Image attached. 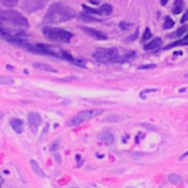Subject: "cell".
I'll use <instances>...</instances> for the list:
<instances>
[{
	"mask_svg": "<svg viewBox=\"0 0 188 188\" xmlns=\"http://www.w3.org/2000/svg\"><path fill=\"white\" fill-rule=\"evenodd\" d=\"M74 15L76 12L73 9L66 7L60 2H55L50 7L48 14L43 19V23L44 24H56V23L66 22L69 19L73 18Z\"/></svg>",
	"mask_w": 188,
	"mask_h": 188,
	"instance_id": "6da1fadb",
	"label": "cell"
},
{
	"mask_svg": "<svg viewBox=\"0 0 188 188\" xmlns=\"http://www.w3.org/2000/svg\"><path fill=\"white\" fill-rule=\"evenodd\" d=\"M42 32H43V35L52 42L69 43L70 40L72 38V36H73L70 32L64 30H60V28H55V27H44Z\"/></svg>",
	"mask_w": 188,
	"mask_h": 188,
	"instance_id": "7a4b0ae2",
	"label": "cell"
},
{
	"mask_svg": "<svg viewBox=\"0 0 188 188\" xmlns=\"http://www.w3.org/2000/svg\"><path fill=\"white\" fill-rule=\"evenodd\" d=\"M0 20L2 22H8L10 23L11 25L16 26V27H22V28H27L30 24L26 17L19 14L15 10H6L2 11L0 14Z\"/></svg>",
	"mask_w": 188,
	"mask_h": 188,
	"instance_id": "3957f363",
	"label": "cell"
},
{
	"mask_svg": "<svg viewBox=\"0 0 188 188\" xmlns=\"http://www.w3.org/2000/svg\"><path fill=\"white\" fill-rule=\"evenodd\" d=\"M103 109H88V111H83L78 113L76 116H74L70 122H69V125L70 126H77L80 125L81 123L87 122V121H90L91 118L96 117L99 114L103 113Z\"/></svg>",
	"mask_w": 188,
	"mask_h": 188,
	"instance_id": "277c9868",
	"label": "cell"
},
{
	"mask_svg": "<svg viewBox=\"0 0 188 188\" xmlns=\"http://www.w3.org/2000/svg\"><path fill=\"white\" fill-rule=\"evenodd\" d=\"M92 56L100 62H116L118 60V52L116 48H99Z\"/></svg>",
	"mask_w": 188,
	"mask_h": 188,
	"instance_id": "5b68a950",
	"label": "cell"
},
{
	"mask_svg": "<svg viewBox=\"0 0 188 188\" xmlns=\"http://www.w3.org/2000/svg\"><path fill=\"white\" fill-rule=\"evenodd\" d=\"M48 1V0H30L28 2L24 4L23 9L26 10L27 12H33V11H36L38 9H42Z\"/></svg>",
	"mask_w": 188,
	"mask_h": 188,
	"instance_id": "8992f818",
	"label": "cell"
},
{
	"mask_svg": "<svg viewBox=\"0 0 188 188\" xmlns=\"http://www.w3.org/2000/svg\"><path fill=\"white\" fill-rule=\"evenodd\" d=\"M81 30L88 34L89 36L94 37V38H96V40H99V41L107 40V35L105 33H103V32H100V30H95V28H91V27H85V26H82Z\"/></svg>",
	"mask_w": 188,
	"mask_h": 188,
	"instance_id": "52a82bcc",
	"label": "cell"
},
{
	"mask_svg": "<svg viewBox=\"0 0 188 188\" xmlns=\"http://www.w3.org/2000/svg\"><path fill=\"white\" fill-rule=\"evenodd\" d=\"M27 121H28V123H30V125L32 129H36L37 126L42 123V117H41V115L38 114V113L32 112V113H30L28 116H27Z\"/></svg>",
	"mask_w": 188,
	"mask_h": 188,
	"instance_id": "ba28073f",
	"label": "cell"
},
{
	"mask_svg": "<svg viewBox=\"0 0 188 188\" xmlns=\"http://www.w3.org/2000/svg\"><path fill=\"white\" fill-rule=\"evenodd\" d=\"M10 126L11 129H14L17 134H22L23 131H24V122L19 118H12L10 119Z\"/></svg>",
	"mask_w": 188,
	"mask_h": 188,
	"instance_id": "9c48e42d",
	"label": "cell"
},
{
	"mask_svg": "<svg viewBox=\"0 0 188 188\" xmlns=\"http://www.w3.org/2000/svg\"><path fill=\"white\" fill-rule=\"evenodd\" d=\"M161 44H162V40L159 38V37H157V38H154L152 42H150L149 44L144 45V50H145V51H154V50H157L159 46H161Z\"/></svg>",
	"mask_w": 188,
	"mask_h": 188,
	"instance_id": "30bf717a",
	"label": "cell"
},
{
	"mask_svg": "<svg viewBox=\"0 0 188 188\" xmlns=\"http://www.w3.org/2000/svg\"><path fill=\"white\" fill-rule=\"evenodd\" d=\"M33 66L35 69H38V70H43V71H48V72H56V70L50 64H46V63H34Z\"/></svg>",
	"mask_w": 188,
	"mask_h": 188,
	"instance_id": "8fae6325",
	"label": "cell"
},
{
	"mask_svg": "<svg viewBox=\"0 0 188 188\" xmlns=\"http://www.w3.org/2000/svg\"><path fill=\"white\" fill-rule=\"evenodd\" d=\"M99 139L106 144H113L114 143V135L111 132H104L99 135Z\"/></svg>",
	"mask_w": 188,
	"mask_h": 188,
	"instance_id": "7c38bea8",
	"label": "cell"
},
{
	"mask_svg": "<svg viewBox=\"0 0 188 188\" xmlns=\"http://www.w3.org/2000/svg\"><path fill=\"white\" fill-rule=\"evenodd\" d=\"M184 6H185L184 0H176L173 2V6H172V12L176 14V15L180 14L181 11H183V9H184Z\"/></svg>",
	"mask_w": 188,
	"mask_h": 188,
	"instance_id": "4fadbf2b",
	"label": "cell"
},
{
	"mask_svg": "<svg viewBox=\"0 0 188 188\" xmlns=\"http://www.w3.org/2000/svg\"><path fill=\"white\" fill-rule=\"evenodd\" d=\"M30 166H32V169H33V171L35 172V175H37L38 177H45V173L44 171L40 168V166H38V163L35 161V160H32L30 161Z\"/></svg>",
	"mask_w": 188,
	"mask_h": 188,
	"instance_id": "5bb4252c",
	"label": "cell"
},
{
	"mask_svg": "<svg viewBox=\"0 0 188 188\" xmlns=\"http://www.w3.org/2000/svg\"><path fill=\"white\" fill-rule=\"evenodd\" d=\"M122 119H123V116H121V115L111 114V115H108V116L105 118V122H107V123H118V122H121Z\"/></svg>",
	"mask_w": 188,
	"mask_h": 188,
	"instance_id": "9a60e30c",
	"label": "cell"
},
{
	"mask_svg": "<svg viewBox=\"0 0 188 188\" xmlns=\"http://www.w3.org/2000/svg\"><path fill=\"white\" fill-rule=\"evenodd\" d=\"M99 11H100V15H103V16L111 15L112 12H113V7H112L109 4H105V5H103V6H100Z\"/></svg>",
	"mask_w": 188,
	"mask_h": 188,
	"instance_id": "2e32d148",
	"label": "cell"
},
{
	"mask_svg": "<svg viewBox=\"0 0 188 188\" xmlns=\"http://www.w3.org/2000/svg\"><path fill=\"white\" fill-rule=\"evenodd\" d=\"M0 2L4 5V6H6V7L12 8L18 4V0H0Z\"/></svg>",
	"mask_w": 188,
	"mask_h": 188,
	"instance_id": "e0dca14e",
	"label": "cell"
},
{
	"mask_svg": "<svg viewBox=\"0 0 188 188\" xmlns=\"http://www.w3.org/2000/svg\"><path fill=\"white\" fill-rule=\"evenodd\" d=\"M135 58V52H129V53H127L126 55H124L123 58H121L119 59V62H129V61H131V60H133Z\"/></svg>",
	"mask_w": 188,
	"mask_h": 188,
	"instance_id": "ac0fdd59",
	"label": "cell"
},
{
	"mask_svg": "<svg viewBox=\"0 0 188 188\" xmlns=\"http://www.w3.org/2000/svg\"><path fill=\"white\" fill-rule=\"evenodd\" d=\"M14 83V79L9 77H5V76H0V85H12Z\"/></svg>",
	"mask_w": 188,
	"mask_h": 188,
	"instance_id": "d6986e66",
	"label": "cell"
},
{
	"mask_svg": "<svg viewBox=\"0 0 188 188\" xmlns=\"http://www.w3.org/2000/svg\"><path fill=\"white\" fill-rule=\"evenodd\" d=\"M168 179H169V181L170 183H172V184H178V183L181 180L180 176L177 175V173H171V175H169V176H168Z\"/></svg>",
	"mask_w": 188,
	"mask_h": 188,
	"instance_id": "ffe728a7",
	"label": "cell"
},
{
	"mask_svg": "<svg viewBox=\"0 0 188 188\" xmlns=\"http://www.w3.org/2000/svg\"><path fill=\"white\" fill-rule=\"evenodd\" d=\"M188 44V35L186 37H185L184 40H181V41H178L176 42V43H172V44L168 45L166 48H173V46H177V45H186Z\"/></svg>",
	"mask_w": 188,
	"mask_h": 188,
	"instance_id": "44dd1931",
	"label": "cell"
},
{
	"mask_svg": "<svg viewBox=\"0 0 188 188\" xmlns=\"http://www.w3.org/2000/svg\"><path fill=\"white\" fill-rule=\"evenodd\" d=\"M188 30V26H181L180 28H178L177 30H176V33L173 34L172 36H181V35H184L186 32Z\"/></svg>",
	"mask_w": 188,
	"mask_h": 188,
	"instance_id": "7402d4cb",
	"label": "cell"
},
{
	"mask_svg": "<svg viewBox=\"0 0 188 188\" xmlns=\"http://www.w3.org/2000/svg\"><path fill=\"white\" fill-rule=\"evenodd\" d=\"M173 25H175V23H173L172 19L170 18V17H167L165 23H163V28H165V30H169V28H171Z\"/></svg>",
	"mask_w": 188,
	"mask_h": 188,
	"instance_id": "603a6c76",
	"label": "cell"
},
{
	"mask_svg": "<svg viewBox=\"0 0 188 188\" xmlns=\"http://www.w3.org/2000/svg\"><path fill=\"white\" fill-rule=\"evenodd\" d=\"M82 7H83V9H85L87 12H89V14H95V15H100V11L99 9H94V8L91 7H88V6H86V5H82Z\"/></svg>",
	"mask_w": 188,
	"mask_h": 188,
	"instance_id": "cb8c5ba5",
	"label": "cell"
},
{
	"mask_svg": "<svg viewBox=\"0 0 188 188\" xmlns=\"http://www.w3.org/2000/svg\"><path fill=\"white\" fill-rule=\"evenodd\" d=\"M152 36V33L151 30H149V28H145V30H144L143 33V36H142V42H147V40H150Z\"/></svg>",
	"mask_w": 188,
	"mask_h": 188,
	"instance_id": "d4e9b609",
	"label": "cell"
},
{
	"mask_svg": "<svg viewBox=\"0 0 188 188\" xmlns=\"http://www.w3.org/2000/svg\"><path fill=\"white\" fill-rule=\"evenodd\" d=\"M80 17L86 22H98V18H94V17H91L90 15H87V14H80Z\"/></svg>",
	"mask_w": 188,
	"mask_h": 188,
	"instance_id": "484cf974",
	"label": "cell"
},
{
	"mask_svg": "<svg viewBox=\"0 0 188 188\" xmlns=\"http://www.w3.org/2000/svg\"><path fill=\"white\" fill-rule=\"evenodd\" d=\"M59 147H60V141H54V142L51 144L50 149H51L52 152H54V151H56V150H59Z\"/></svg>",
	"mask_w": 188,
	"mask_h": 188,
	"instance_id": "4316f807",
	"label": "cell"
},
{
	"mask_svg": "<svg viewBox=\"0 0 188 188\" xmlns=\"http://www.w3.org/2000/svg\"><path fill=\"white\" fill-rule=\"evenodd\" d=\"M153 68H155V64H143V66H139V69H141V70H147V69H153Z\"/></svg>",
	"mask_w": 188,
	"mask_h": 188,
	"instance_id": "83f0119b",
	"label": "cell"
},
{
	"mask_svg": "<svg viewBox=\"0 0 188 188\" xmlns=\"http://www.w3.org/2000/svg\"><path fill=\"white\" fill-rule=\"evenodd\" d=\"M141 126H143V127H145V129H151V131H157V129H158L155 126L151 125V124H149V123H142Z\"/></svg>",
	"mask_w": 188,
	"mask_h": 188,
	"instance_id": "f1b7e54d",
	"label": "cell"
},
{
	"mask_svg": "<svg viewBox=\"0 0 188 188\" xmlns=\"http://www.w3.org/2000/svg\"><path fill=\"white\" fill-rule=\"evenodd\" d=\"M48 127H50V125H48V123H46V124H45V129H43V133H42V135H41V139H43V137H46V135H48Z\"/></svg>",
	"mask_w": 188,
	"mask_h": 188,
	"instance_id": "f546056e",
	"label": "cell"
},
{
	"mask_svg": "<svg viewBox=\"0 0 188 188\" xmlns=\"http://www.w3.org/2000/svg\"><path fill=\"white\" fill-rule=\"evenodd\" d=\"M119 27H121L122 30H127V28L129 27V23L122 22V23H119Z\"/></svg>",
	"mask_w": 188,
	"mask_h": 188,
	"instance_id": "4dcf8cb0",
	"label": "cell"
},
{
	"mask_svg": "<svg viewBox=\"0 0 188 188\" xmlns=\"http://www.w3.org/2000/svg\"><path fill=\"white\" fill-rule=\"evenodd\" d=\"M188 20V9L187 11L185 12V15L183 16V18H181V23H185V22H187Z\"/></svg>",
	"mask_w": 188,
	"mask_h": 188,
	"instance_id": "1f68e13d",
	"label": "cell"
},
{
	"mask_svg": "<svg viewBox=\"0 0 188 188\" xmlns=\"http://www.w3.org/2000/svg\"><path fill=\"white\" fill-rule=\"evenodd\" d=\"M54 158H55V160L58 161V162H61V157H60L59 153H54Z\"/></svg>",
	"mask_w": 188,
	"mask_h": 188,
	"instance_id": "d6a6232c",
	"label": "cell"
},
{
	"mask_svg": "<svg viewBox=\"0 0 188 188\" xmlns=\"http://www.w3.org/2000/svg\"><path fill=\"white\" fill-rule=\"evenodd\" d=\"M133 157H134V158H140V157H142V155H143V154H142V153H133Z\"/></svg>",
	"mask_w": 188,
	"mask_h": 188,
	"instance_id": "836d02e7",
	"label": "cell"
},
{
	"mask_svg": "<svg viewBox=\"0 0 188 188\" xmlns=\"http://www.w3.org/2000/svg\"><path fill=\"white\" fill-rule=\"evenodd\" d=\"M160 2H161V6H166L168 0H160Z\"/></svg>",
	"mask_w": 188,
	"mask_h": 188,
	"instance_id": "e575fe53",
	"label": "cell"
},
{
	"mask_svg": "<svg viewBox=\"0 0 188 188\" xmlns=\"http://www.w3.org/2000/svg\"><path fill=\"white\" fill-rule=\"evenodd\" d=\"M2 183H4V179H2V177H1V175H0V187H1V185H2Z\"/></svg>",
	"mask_w": 188,
	"mask_h": 188,
	"instance_id": "d590c367",
	"label": "cell"
},
{
	"mask_svg": "<svg viewBox=\"0 0 188 188\" xmlns=\"http://www.w3.org/2000/svg\"><path fill=\"white\" fill-rule=\"evenodd\" d=\"M7 69H9V70H10V71L14 70V69H12V66H7Z\"/></svg>",
	"mask_w": 188,
	"mask_h": 188,
	"instance_id": "8d00e7d4",
	"label": "cell"
},
{
	"mask_svg": "<svg viewBox=\"0 0 188 188\" xmlns=\"http://www.w3.org/2000/svg\"><path fill=\"white\" fill-rule=\"evenodd\" d=\"M2 116H4V115H2V114H1V113H0V119L2 118Z\"/></svg>",
	"mask_w": 188,
	"mask_h": 188,
	"instance_id": "74e56055",
	"label": "cell"
},
{
	"mask_svg": "<svg viewBox=\"0 0 188 188\" xmlns=\"http://www.w3.org/2000/svg\"><path fill=\"white\" fill-rule=\"evenodd\" d=\"M185 78H188V73H186V74H185Z\"/></svg>",
	"mask_w": 188,
	"mask_h": 188,
	"instance_id": "f35d334b",
	"label": "cell"
}]
</instances>
